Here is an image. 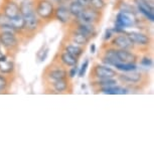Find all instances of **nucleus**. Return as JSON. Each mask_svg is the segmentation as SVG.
<instances>
[{
	"label": "nucleus",
	"instance_id": "6ab92c4d",
	"mask_svg": "<svg viewBox=\"0 0 154 154\" xmlns=\"http://www.w3.org/2000/svg\"><path fill=\"white\" fill-rule=\"evenodd\" d=\"M129 89H127L126 87L123 86H112V87H107V88H101L96 90L95 93H102V94H108V95H124L128 94Z\"/></svg>",
	"mask_w": 154,
	"mask_h": 154
},
{
	"label": "nucleus",
	"instance_id": "9d476101",
	"mask_svg": "<svg viewBox=\"0 0 154 154\" xmlns=\"http://www.w3.org/2000/svg\"><path fill=\"white\" fill-rule=\"evenodd\" d=\"M91 38L88 37L87 35L83 33H80L78 31L72 30L66 28L65 31V35H63V42H72L75 43V45H82V46H87L91 42Z\"/></svg>",
	"mask_w": 154,
	"mask_h": 154
},
{
	"label": "nucleus",
	"instance_id": "423d86ee",
	"mask_svg": "<svg viewBox=\"0 0 154 154\" xmlns=\"http://www.w3.org/2000/svg\"><path fill=\"white\" fill-rule=\"evenodd\" d=\"M45 91L48 94H72L74 91L72 79L66 78L53 83L45 84Z\"/></svg>",
	"mask_w": 154,
	"mask_h": 154
},
{
	"label": "nucleus",
	"instance_id": "0eeeda50",
	"mask_svg": "<svg viewBox=\"0 0 154 154\" xmlns=\"http://www.w3.org/2000/svg\"><path fill=\"white\" fill-rule=\"evenodd\" d=\"M103 15H104L103 11L87 6L84 8V10L81 12L80 15L78 17H75V18L79 19L80 21H82L84 23H87V24L97 27L101 24L102 19H103Z\"/></svg>",
	"mask_w": 154,
	"mask_h": 154
},
{
	"label": "nucleus",
	"instance_id": "39448f33",
	"mask_svg": "<svg viewBox=\"0 0 154 154\" xmlns=\"http://www.w3.org/2000/svg\"><path fill=\"white\" fill-rule=\"evenodd\" d=\"M125 34L129 37L133 43V51L137 53H142L143 51H147L152 45V38L150 35L139 31H127Z\"/></svg>",
	"mask_w": 154,
	"mask_h": 154
},
{
	"label": "nucleus",
	"instance_id": "2eb2a0df",
	"mask_svg": "<svg viewBox=\"0 0 154 154\" xmlns=\"http://www.w3.org/2000/svg\"><path fill=\"white\" fill-rule=\"evenodd\" d=\"M0 11L8 18H13L20 13L19 4L14 0H3L0 4Z\"/></svg>",
	"mask_w": 154,
	"mask_h": 154
},
{
	"label": "nucleus",
	"instance_id": "a878e982",
	"mask_svg": "<svg viewBox=\"0 0 154 154\" xmlns=\"http://www.w3.org/2000/svg\"><path fill=\"white\" fill-rule=\"evenodd\" d=\"M114 66L118 71L122 72H131V71H136V63H118L114 65Z\"/></svg>",
	"mask_w": 154,
	"mask_h": 154
},
{
	"label": "nucleus",
	"instance_id": "9b49d317",
	"mask_svg": "<svg viewBox=\"0 0 154 154\" xmlns=\"http://www.w3.org/2000/svg\"><path fill=\"white\" fill-rule=\"evenodd\" d=\"M53 60L57 63H60V65L63 66L65 68L69 69V68H71V66H77L78 62H79V59H75V57H72V54H69L68 51H65V49L59 48L57 53L54 54Z\"/></svg>",
	"mask_w": 154,
	"mask_h": 154
},
{
	"label": "nucleus",
	"instance_id": "5701e85b",
	"mask_svg": "<svg viewBox=\"0 0 154 154\" xmlns=\"http://www.w3.org/2000/svg\"><path fill=\"white\" fill-rule=\"evenodd\" d=\"M84 7L82 4H80L77 0H72L68 4V9L69 13L72 14V17H78L81 14V12L84 10Z\"/></svg>",
	"mask_w": 154,
	"mask_h": 154
},
{
	"label": "nucleus",
	"instance_id": "a211bd4d",
	"mask_svg": "<svg viewBox=\"0 0 154 154\" xmlns=\"http://www.w3.org/2000/svg\"><path fill=\"white\" fill-rule=\"evenodd\" d=\"M54 19L59 20L62 24H68L72 19V16L69 13L68 6H66L65 4L56 6V9H54Z\"/></svg>",
	"mask_w": 154,
	"mask_h": 154
},
{
	"label": "nucleus",
	"instance_id": "b1692460",
	"mask_svg": "<svg viewBox=\"0 0 154 154\" xmlns=\"http://www.w3.org/2000/svg\"><path fill=\"white\" fill-rule=\"evenodd\" d=\"M2 30H5V31H11V32H15V29L13 28L12 24L10 22V18L3 14L0 11V31Z\"/></svg>",
	"mask_w": 154,
	"mask_h": 154
},
{
	"label": "nucleus",
	"instance_id": "20e7f679",
	"mask_svg": "<svg viewBox=\"0 0 154 154\" xmlns=\"http://www.w3.org/2000/svg\"><path fill=\"white\" fill-rule=\"evenodd\" d=\"M34 10L36 15L45 24L54 19V9L56 5L51 0H33Z\"/></svg>",
	"mask_w": 154,
	"mask_h": 154
},
{
	"label": "nucleus",
	"instance_id": "c756f323",
	"mask_svg": "<svg viewBox=\"0 0 154 154\" xmlns=\"http://www.w3.org/2000/svg\"><path fill=\"white\" fill-rule=\"evenodd\" d=\"M51 1L54 2V5L57 6V5H62V4H65V2H63V0H51Z\"/></svg>",
	"mask_w": 154,
	"mask_h": 154
},
{
	"label": "nucleus",
	"instance_id": "ddd939ff",
	"mask_svg": "<svg viewBox=\"0 0 154 154\" xmlns=\"http://www.w3.org/2000/svg\"><path fill=\"white\" fill-rule=\"evenodd\" d=\"M116 54H117L119 63H137L140 60L139 54L131 49L116 48Z\"/></svg>",
	"mask_w": 154,
	"mask_h": 154
},
{
	"label": "nucleus",
	"instance_id": "dca6fc26",
	"mask_svg": "<svg viewBox=\"0 0 154 154\" xmlns=\"http://www.w3.org/2000/svg\"><path fill=\"white\" fill-rule=\"evenodd\" d=\"M135 4L137 5L138 10L150 21L154 20V7L152 0H134Z\"/></svg>",
	"mask_w": 154,
	"mask_h": 154
},
{
	"label": "nucleus",
	"instance_id": "7ed1b4c3",
	"mask_svg": "<svg viewBox=\"0 0 154 154\" xmlns=\"http://www.w3.org/2000/svg\"><path fill=\"white\" fill-rule=\"evenodd\" d=\"M0 45L6 51V56L13 57L18 53L20 40L16 33L11 31H0Z\"/></svg>",
	"mask_w": 154,
	"mask_h": 154
},
{
	"label": "nucleus",
	"instance_id": "f03ea898",
	"mask_svg": "<svg viewBox=\"0 0 154 154\" xmlns=\"http://www.w3.org/2000/svg\"><path fill=\"white\" fill-rule=\"evenodd\" d=\"M66 78H69L68 69L54 60H51V63L46 66L42 72V81L45 84L53 83Z\"/></svg>",
	"mask_w": 154,
	"mask_h": 154
},
{
	"label": "nucleus",
	"instance_id": "4468645a",
	"mask_svg": "<svg viewBox=\"0 0 154 154\" xmlns=\"http://www.w3.org/2000/svg\"><path fill=\"white\" fill-rule=\"evenodd\" d=\"M108 43L115 48L131 49V51H133V43L125 33H120L115 36H112L111 40Z\"/></svg>",
	"mask_w": 154,
	"mask_h": 154
},
{
	"label": "nucleus",
	"instance_id": "c85d7f7f",
	"mask_svg": "<svg viewBox=\"0 0 154 154\" xmlns=\"http://www.w3.org/2000/svg\"><path fill=\"white\" fill-rule=\"evenodd\" d=\"M77 1L79 2L80 4H82L84 7L89 6V2H88V0H77Z\"/></svg>",
	"mask_w": 154,
	"mask_h": 154
},
{
	"label": "nucleus",
	"instance_id": "f257e3e1",
	"mask_svg": "<svg viewBox=\"0 0 154 154\" xmlns=\"http://www.w3.org/2000/svg\"><path fill=\"white\" fill-rule=\"evenodd\" d=\"M116 78L118 82H121L123 85L126 86L127 89H143L144 87L149 85V75L147 72L136 71L125 72L123 74H118Z\"/></svg>",
	"mask_w": 154,
	"mask_h": 154
},
{
	"label": "nucleus",
	"instance_id": "f3484780",
	"mask_svg": "<svg viewBox=\"0 0 154 154\" xmlns=\"http://www.w3.org/2000/svg\"><path fill=\"white\" fill-rule=\"evenodd\" d=\"M60 48L65 49L66 51H68L69 54H72V56L75 57V59H80V57L85 54V51H86V46L78 45H75V43H72V42H63V40L60 45Z\"/></svg>",
	"mask_w": 154,
	"mask_h": 154
},
{
	"label": "nucleus",
	"instance_id": "72a5a7b5",
	"mask_svg": "<svg viewBox=\"0 0 154 154\" xmlns=\"http://www.w3.org/2000/svg\"><path fill=\"white\" fill-rule=\"evenodd\" d=\"M14 1H19V0H14Z\"/></svg>",
	"mask_w": 154,
	"mask_h": 154
},
{
	"label": "nucleus",
	"instance_id": "473e14b6",
	"mask_svg": "<svg viewBox=\"0 0 154 154\" xmlns=\"http://www.w3.org/2000/svg\"><path fill=\"white\" fill-rule=\"evenodd\" d=\"M69 1H72V0H63V2H65V3H66V2H68V3H69Z\"/></svg>",
	"mask_w": 154,
	"mask_h": 154
},
{
	"label": "nucleus",
	"instance_id": "393cba45",
	"mask_svg": "<svg viewBox=\"0 0 154 154\" xmlns=\"http://www.w3.org/2000/svg\"><path fill=\"white\" fill-rule=\"evenodd\" d=\"M89 2V6L94 8V9L104 11V9L106 8L107 4L105 0H88Z\"/></svg>",
	"mask_w": 154,
	"mask_h": 154
},
{
	"label": "nucleus",
	"instance_id": "cd10ccee",
	"mask_svg": "<svg viewBox=\"0 0 154 154\" xmlns=\"http://www.w3.org/2000/svg\"><path fill=\"white\" fill-rule=\"evenodd\" d=\"M139 62L142 66H149L151 65V63H152V60H151V57H143L142 60H139Z\"/></svg>",
	"mask_w": 154,
	"mask_h": 154
},
{
	"label": "nucleus",
	"instance_id": "412c9836",
	"mask_svg": "<svg viewBox=\"0 0 154 154\" xmlns=\"http://www.w3.org/2000/svg\"><path fill=\"white\" fill-rule=\"evenodd\" d=\"M14 74H1L0 72V94L8 93L12 86L13 80H11V77H13Z\"/></svg>",
	"mask_w": 154,
	"mask_h": 154
},
{
	"label": "nucleus",
	"instance_id": "4be33fe9",
	"mask_svg": "<svg viewBox=\"0 0 154 154\" xmlns=\"http://www.w3.org/2000/svg\"><path fill=\"white\" fill-rule=\"evenodd\" d=\"M15 71V63L12 60H7V57L5 59L0 60V72L1 74H14Z\"/></svg>",
	"mask_w": 154,
	"mask_h": 154
},
{
	"label": "nucleus",
	"instance_id": "aec40b11",
	"mask_svg": "<svg viewBox=\"0 0 154 154\" xmlns=\"http://www.w3.org/2000/svg\"><path fill=\"white\" fill-rule=\"evenodd\" d=\"M90 85H91L92 89L96 91L101 88H107V87H112L118 84L117 78H110V79H102V80H95L90 81Z\"/></svg>",
	"mask_w": 154,
	"mask_h": 154
},
{
	"label": "nucleus",
	"instance_id": "f8f14e48",
	"mask_svg": "<svg viewBox=\"0 0 154 154\" xmlns=\"http://www.w3.org/2000/svg\"><path fill=\"white\" fill-rule=\"evenodd\" d=\"M134 13H130V12H119L116 17V24H115V30H117L118 32L123 31L124 32V28L126 27H131L134 25L135 23V18L133 16Z\"/></svg>",
	"mask_w": 154,
	"mask_h": 154
},
{
	"label": "nucleus",
	"instance_id": "bb28decb",
	"mask_svg": "<svg viewBox=\"0 0 154 154\" xmlns=\"http://www.w3.org/2000/svg\"><path fill=\"white\" fill-rule=\"evenodd\" d=\"M88 66H89V60H86L85 62L83 63V65H82V66H81V69H80V71H79V77L80 78H82V77L85 75L87 68H88Z\"/></svg>",
	"mask_w": 154,
	"mask_h": 154
},
{
	"label": "nucleus",
	"instance_id": "7c9ffc66",
	"mask_svg": "<svg viewBox=\"0 0 154 154\" xmlns=\"http://www.w3.org/2000/svg\"><path fill=\"white\" fill-rule=\"evenodd\" d=\"M7 57L6 54H4L1 51V49H0V60H3V59H5V57Z\"/></svg>",
	"mask_w": 154,
	"mask_h": 154
},
{
	"label": "nucleus",
	"instance_id": "1a4fd4ad",
	"mask_svg": "<svg viewBox=\"0 0 154 154\" xmlns=\"http://www.w3.org/2000/svg\"><path fill=\"white\" fill-rule=\"evenodd\" d=\"M68 28L69 29H72V30H75V31H78V32L80 33H83L87 35L90 38H94L96 36V34H97V29L95 26H93V25H90V24H87V23H84L82 21H80L79 19L75 18V17H72V19L69 21L68 24Z\"/></svg>",
	"mask_w": 154,
	"mask_h": 154
},
{
	"label": "nucleus",
	"instance_id": "2f4dec72",
	"mask_svg": "<svg viewBox=\"0 0 154 154\" xmlns=\"http://www.w3.org/2000/svg\"><path fill=\"white\" fill-rule=\"evenodd\" d=\"M91 51H92V53H94V51H95V45H93V46L91 48Z\"/></svg>",
	"mask_w": 154,
	"mask_h": 154
},
{
	"label": "nucleus",
	"instance_id": "6e6552de",
	"mask_svg": "<svg viewBox=\"0 0 154 154\" xmlns=\"http://www.w3.org/2000/svg\"><path fill=\"white\" fill-rule=\"evenodd\" d=\"M89 81L102 80V79H110V78H116L118 75L117 71L113 69L108 66L100 65L98 63H95L90 69Z\"/></svg>",
	"mask_w": 154,
	"mask_h": 154
}]
</instances>
